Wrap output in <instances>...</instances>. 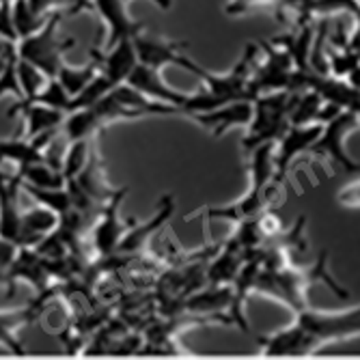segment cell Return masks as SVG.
<instances>
[{"instance_id": "cell-1", "label": "cell", "mask_w": 360, "mask_h": 360, "mask_svg": "<svg viewBox=\"0 0 360 360\" xmlns=\"http://www.w3.org/2000/svg\"><path fill=\"white\" fill-rule=\"evenodd\" d=\"M296 91H268L252 100V119L244 149L252 151L264 143H276L289 125V108Z\"/></svg>"}, {"instance_id": "cell-2", "label": "cell", "mask_w": 360, "mask_h": 360, "mask_svg": "<svg viewBox=\"0 0 360 360\" xmlns=\"http://www.w3.org/2000/svg\"><path fill=\"white\" fill-rule=\"evenodd\" d=\"M63 13H52L48 22L28 37L18 39V56L39 68L48 78H54L58 68L65 63V52L74 48V39L58 37V24Z\"/></svg>"}, {"instance_id": "cell-3", "label": "cell", "mask_w": 360, "mask_h": 360, "mask_svg": "<svg viewBox=\"0 0 360 360\" xmlns=\"http://www.w3.org/2000/svg\"><path fill=\"white\" fill-rule=\"evenodd\" d=\"M358 315H360L358 307H349L345 311H335V313L304 307L296 311V321L326 345V343L358 337Z\"/></svg>"}, {"instance_id": "cell-4", "label": "cell", "mask_w": 360, "mask_h": 360, "mask_svg": "<svg viewBox=\"0 0 360 360\" xmlns=\"http://www.w3.org/2000/svg\"><path fill=\"white\" fill-rule=\"evenodd\" d=\"M358 127V112L354 110H341L333 121H328L321 127V134L313 143L311 151L317 155L333 158L339 167H343L347 173H358V162H354L345 151V139Z\"/></svg>"}, {"instance_id": "cell-5", "label": "cell", "mask_w": 360, "mask_h": 360, "mask_svg": "<svg viewBox=\"0 0 360 360\" xmlns=\"http://www.w3.org/2000/svg\"><path fill=\"white\" fill-rule=\"evenodd\" d=\"M321 123L309 125H287L281 134L278 145L274 147V184H281L287 175V169L298 155L311 151L313 143L321 134Z\"/></svg>"}, {"instance_id": "cell-6", "label": "cell", "mask_w": 360, "mask_h": 360, "mask_svg": "<svg viewBox=\"0 0 360 360\" xmlns=\"http://www.w3.org/2000/svg\"><path fill=\"white\" fill-rule=\"evenodd\" d=\"M261 354L264 356H309L323 347V343L311 335L298 321L283 330H276L274 335L259 337Z\"/></svg>"}, {"instance_id": "cell-7", "label": "cell", "mask_w": 360, "mask_h": 360, "mask_svg": "<svg viewBox=\"0 0 360 360\" xmlns=\"http://www.w3.org/2000/svg\"><path fill=\"white\" fill-rule=\"evenodd\" d=\"M136 56L141 65H147V68L160 70L167 68V65H179V58L184 56V48L188 46L186 41H171L165 39L162 35H155V32H147L145 28L139 30L132 37Z\"/></svg>"}, {"instance_id": "cell-8", "label": "cell", "mask_w": 360, "mask_h": 360, "mask_svg": "<svg viewBox=\"0 0 360 360\" xmlns=\"http://www.w3.org/2000/svg\"><path fill=\"white\" fill-rule=\"evenodd\" d=\"M15 115H22V136L20 139L32 141L46 132L58 129L68 112L44 106V104H35V102H15L7 110V117H15Z\"/></svg>"}, {"instance_id": "cell-9", "label": "cell", "mask_w": 360, "mask_h": 360, "mask_svg": "<svg viewBox=\"0 0 360 360\" xmlns=\"http://www.w3.org/2000/svg\"><path fill=\"white\" fill-rule=\"evenodd\" d=\"M129 86H134L136 91H141L143 95H147L149 100L153 102H160V104H169V106H175L181 115V108L188 100L190 93H181V91H175L173 86H169L165 80H162V74L160 70H153V68H147V65H136L132 70V74L127 76L125 80Z\"/></svg>"}, {"instance_id": "cell-10", "label": "cell", "mask_w": 360, "mask_h": 360, "mask_svg": "<svg viewBox=\"0 0 360 360\" xmlns=\"http://www.w3.org/2000/svg\"><path fill=\"white\" fill-rule=\"evenodd\" d=\"M91 9L100 13V18L106 24V30H108L104 50H110L121 39H132L139 30L145 28L143 24L132 20V15L127 13V3H123V0H93Z\"/></svg>"}, {"instance_id": "cell-11", "label": "cell", "mask_w": 360, "mask_h": 360, "mask_svg": "<svg viewBox=\"0 0 360 360\" xmlns=\"http://www.w3.org/2000/svg\"><path fill=\"white\" fill-rule=\"evenodd\" d=\"M20 179L0 169V238L20 246L22 240V210L18 205Z\"/></svg>"}, {"instance_id": "cell-12", "label": "cell", "mask_w": 360, "mask_h": 360, "mask_svg": "<svg viewBox=\"0 0 360 360\" xmlns=\"http://www.w3.org/2000/svg\"><path fill=\"white\" fill-rule=\"evenodd\" d=\"M127 190H117L110 201L106 203V207L102 210V218L93 229V244L95 250H100V255H112L121 242V238L125 236L127 224L119 218V207H121V199Z\"/></svg>"}, {"instance_id": "cell-13", "label": "cell", "mask_w": 360, "mask_h": 360, "mask_svg": "<svg viewBox=\"0 0 360 360\" xmlns=\"http://www.w3.org/2000/svg\"><path fill=\"white\" fill-rule=\"evenodd\" d=\"M190 119H194L199 125H203L205 129L214 136H222L229 127L233 125H248L252 119V100H236V102H226L218 108L205 110V112H194L190 115Z\"/></svg>"}, {"instance_id": "cell-14", "label": "cell", "mask_w": 360, "mask_h": 360, "mask_svg": "<svg viewBox=\"0 0 360 360\" xmlns=\"http://www.w3.org/2000/svg\"><path fill=\"white\" fill-rule=\"evenodd\" d=\"M93 60L97 63L100 72L108 78L112 86L121 84L132 74V70L139 65V56L134 50L132 39H121L106 52H95L93 50Z\"/></svg>"}, {"instance_id": "cell-15", "label": "cell", "mask_w": 360, "mask_h": 360, "mask_svg": "<svg viewBox=\"0 0 360 360\" xmlns=\"http://www.w3.org/2000/svg\"><path fill=\"white\" fill-rule=\"evenodd\" d=\"M246 252H250V250L242 248L236 238L229 240L224 250L220 252V257L210 266V272H207L210 274V283L212 285H229V283H233V278L238 276L240 268L244 266V261L248 259Z\"/></svg>"}, {"instance_id": "cell-16", "label": "cell", "mask_w": 360, "mask_h": 360, "mask_svg": "<svg viewBox=\"0 0 360 360\" xmlns=\"http://www.w3.org/2000/svg\"><path fill=\"white\" fill-rule=\"evenodd\" d=\"M37 317V309H18V311H0V345L9 349L11 354L22 356L26 349L18 339V330L24 328L26 323H30Z\"/></svg>"}, {"instance_id": "cell-17", "label": "cell", "mask_w": 360, "mask_h": 360, "mask_svg": "<svg viewBox=\"0 0 360 360\" xmlns=\"http://www.w3.org/2000/svg\"><path fill=\"white\" fill-rule=\"evenodd\" d=\"M100 127H102V123L91 106V108H78V110H72V112L65 115L60 132L68 143H76V141H91V136Z\"/></svg>"}, {"instance_id": "cell-18", "label": "cell", "mask_w": 360, "mask_h": 360, "mask_svg": "<svg viewBox=\"0 0 360 360\" xmlns=\"http://www.w3.org/2000/svg\"><path fill=\"white\" fill-rule=\"evenodd\" d=\"M15 175L20 179V184H30V186H37V188H63L65 184V175L63 171L50 167L46 160H35V162H28V165H22L15 169Z\"/></svg>"}, {"instance_id": "cell-19", "label": "cell", "mask_w": 360, "mask_h": 360, "mask_svg": "<svg viewBox=\"0 0 360 360\" xmlns=\"http://www.w3.org/2000/svg\"><path fill=\"white\" fill-rule=\"evenodd\" d=\"M97 72H100V68H97L95 60H91L89 65H82V68H76V65H70L68 60H65L58 68L54 78L63 84V89L68 91L72 97H76L97 76Z\"/></svg>"}, {"instance_id": "cell-20", "label": "cell", "mask_w": 360, "mask_h": 360, "mask_svg": "<svg viewBox=\"0 0 360 360\" xmlns=\"http://www.w3.org/2000/svg\"><path fill=\"white\" fill-rule=\"evenodd\" d=\"M11 13H13V26H15L18 39L37 32L52 15V13L46 15V13L35 11V7H32L28 0H11Z\"/></svg>"}, {"instance_id": "cell-21", "label": "cell", "mask_w": 360, "mask_h": 360, "mask_svg": "<svg viewBox=\"0 0 360 360\" xmlns=\"http://www.w3.org/2000/svg\"><path fill=\"white\" fill-rule=\"evenodd\" d=\"M321 97L319 93L304 89V91H296L293 95V102L289 108V125H309L315 123V117L321 108Z\"/></svg>"}, {"instance_id": "cell-22", "label": "cell", "mask_w": 360, "mask_h": 360, "mask_svg": "<svg viewBox=\"0 0 360 360\" xmlns=\"http://www.w3.org/2000/svg\"><path fill=\"white\" fill-rule=\"evenodd\" d=\"M35 160H44V155H41V149L32 141H24V139L0 141V162H13L18 169Z\"/></svg>"}, {"instance_id": "cell-23", "label": "cell", "mask_w": 360, "mask_h": 360, "mask_svg": "<svg viewBox=\"0 0 360 360\" xmlns=\"http://www.w3.org/2000/svg\"><path fill=\"white\" fill-rule=\"evenodd\" d=\"M162 201H165V205H162V212L155 216V220H151V222L139 226L136 231L125 233V236L121 238L119 246H117L119 250H134V248L143 246V242H145L153 231H158V229L162 226V222L169 220V216L173 214V199H171V196H167V199H162Z\"/></svg>"}, {"instance_id": "cell-24", "label": "cell", "mask_w": 360, "mask_h": 360, "mask_svg": "<svg viewBox=\"0 0 360 360\" xmlns=\"http://www.w3.org/2000/svg\"><path fill=\"white\" fill-rule=\"evenodd\" d=\"M3 95H13L15 100H22V89L18 82V48L15 41L7 44L5 50V65L0 72V97Z\"/></svg>"}, {"instance_id": "cell-25", "label": "cell", "mask_w": 360, "mask_h": 360, "mask_svg": "<svg viewBox=\"0 0 360 360\" xmlns=\"http://www.w3.org/2000/svg\"><path fill=\"white\" fill-rule=\"evenodd\" d=\"M20 102H35V104H44V106H50V108H58V110H70V104H72V95L63 89V84L56 80V78H48L46 84L41 86V91L30 97V100H20Z\"/></svg>"}, {"instance_id": "cell-26", "label": "cell", "mask_w": 360, "mask_h": 360, "mask_svg": "<svg viewBox=\"0 0 360 360\" xmlns=\"http://www.w3.org/2000/svg\"><path fill=\"white\" fill-rule=\"evenodd\" d=\"M110 89H112V84L108 82V78L102 72H97V76L76 97H72V104H70V110L68 112L78 110V108H91V106H95Z\"/></svg>"}, {"instance_id": "cell-27", "label": "cell", "mask_w": 360, "mask_h": 360, "mask_svg": "<svg viewBox=\"0 0 360 360\" xmlns=\"http://www.w3.org/2000/svg\"><path fill=\"white\" fill-rule=\"evenodd\" d=\"M46 80H48V76L39 68H35L32 63L18 56V82H20V89H22V100H30V97H35L41 91V86L46 84Z\"/></svg>"}, {"instance_id": "cell-28", "label": "cell", "mask_w": 360, "mask_h": 360, "mask_svg": "<svg viewBox=\"0 0 360 360\" xmlns=\"http://www.w3.org/2000/svg\"><path fill=\"white\" fill-rule=\"evenodd\" d=\"M89 155H91V149H89V141H76V143H68V151H65V158H63V175H65V181L68 179H74L89 162Z\"/></svg>"}, {"instance_id": "cell-29", "label": "cell", "mask_w": 360, "mask_h": 360, "mask_svg": "<svg viewBox=\"0 0 360 360\" xmlns=\"http://www.w3.org/2000/svg\"><path fill=\"white\" fill-rule=\"evenodd\" d=\"M328 68H330L335 78H343L345 80L354 70H358V50H352V48L333 50L330 48Z\"/></svg>"}, {"instance_id": "cell-30", "label": "cell", "mask_w": 360, "mask_h": 360, "mask_svg": "<svg viewBox=\"0 0 360 360\" xmlns=\"http://www.w3.org/2000/svg\"><path fill=\"white\" fill-rule=\"evenodd\" d=\"M0 39L18 44L15 26H13V13H11V3H0Z\"/></svg>"}, {"instance_id": "cell-31", "label": "cell", "mask_w": 360, "mask_h": 360, "mask_svg": "<svg viewBox=\"0 0 360 360\" xmlns=\"http://www.w3.org/2000/svg\"><path fill=\"white\" fill-rule=\"evenodd\" d=\"M270 3H276V0H229L226 15H244L250 9H255V7L270 5Z\"/></svg>"}, {"instance_id": "cell-32", "label": "cell", "mask_w": 360, "mask_h": 360, "mask_svg": "<svg viewBox=\"0 0 360 360\" xmlns=\"http://www.w3.org/2000/svg\"><path fill=\"white\" fill-rule=\"evenodd\" d=\"M15 252H18V246L15 244H11V242L0 238V276H5V272H7L11 261H13Z\"/></svg>"}, {"instance_id": "cell-33", "label": "cell", "mask_w": 360, "mask_h": 360, "mask_svg": "<svg viewBox=\"0 0 360 360\" xmlns=\"http://www.w3.org/2000/svg\"><path fill=\"white\" fill-rule=\"evenodd\" d=\"M123 3H127V5H129V3H132V0H123ZM151 3H153V5H158L162 11H169V9L173 7V0H151Z\"/></svg>"}, {"instance_id": "cell-34", "label": "cell", "mask_w": 360, "mask_h": 360, "mask_svg": "<svg viewBox=\"0 0 360 360\" xmlns=\"http://www.w3.org/2000/svg\"><path fill=\"white\" fill-rule=\"evenodd\" d=\"M7 44H9V41H5V39H0V54H3V52H5Z\"/></svg>"}, {"instance_id": "cell-35", "label": "cell", "mask_w": 360, "mask_h": 360, "mask_svg": "<svg viewBox=\"0 0 360 360\" xmlns=\"http://www.w3.org/2000/svg\"><path fill=\"white\" fill-rule=\"evenodd\" d=\"M5 50H7V48H5ZM3 65H5V52L0 54V72H3Z\"/></svg>"}, {"instance_id": "cell-36", "label": "cell", "mask_w": 360, "mask_h": 360, "mask_svg": "<svg viewBox=\"0 0 360 360\" xmlns=\"http://www.w3.org/2000/svg\"><path fill=\"white\" fill-rule=\"evenodd\" d=\"M0 3H11V0H0Z\"/></svg>"}]
</instances>
